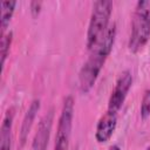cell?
<instances>
[{"label":"cell","instance_id":"obj_2","mask_svg":"<svg viewBox=\"0 0 150 150\" xmlns=\"http://www.w3.org/2000/svg\"><path fill=\"white\" fill-rule=\"evenodd\" d=\"M112 2L109 0H98L93 4V11L87 32V48L93 50L104 38L109 28Z\"/></svg>","mask_w":150,"mask_h":150},{"label":"cell","instance_id":"obj_6","mask_svg":"<svg viewBox=\"0 0 150 150\" xmlns=\"http://www.w3.org/2000/svg\"><path fill=\"white\" fill-rule=\"evenodd\" d=\"M53 121H54V109L50 108L48 112L45 114L39 122L38 130L34 135V138L30 145V150H47L49 135L53 127Z\"/></svg>","mask_w":150,"mask_h":150},{"label":"cell","instance_id":"obj_14","mask_svg":"<svg viewBox=\"0 0 150 150\" xmlns=\"http://www.w3.org/2000/svg\"><path fill=\"white\" fill-rule=\"evenodd\" d=\"M108 150H121V149H120V146H117V145H111Z\"/></svg>","mask_w":150,"mask_h":150},{"label":"cell","instance_id":"obj_10","mask_svg":"<svg viewBox=\"0 0 150 150\" xmlns=\"http://www.w3.org/2000/svg\"><path fill=\"white\" fill-rule=\"evenodd\" d=\"M15 6H16V1L14 0L1 2V36L5 34V30L11 22V19L15 11Z\"/></svg>","mask_w":150,"mask_h":150},{"label":"cell","instance_id":"obj_4","mask_svg":"<svg viewBox=\"0 0 150 150\" xmlns=\"http://www.w3.org/2000/svg\"><path fill=\"white\" fill-rule=\"evenodd\" d=\"M73 117H74V98L71 96H67L63 101L62 110L57 122L54 150H68L69 139L71 135Z\"/></svg>","mask_w":150,"mask_h":150},{"label":"cell","instance_id":"obj_7","mask_svg":"<svg viewBox=\"0 0 150 150\" xmlns=\"http://www.w3.org/2000/svg\"><path fill=\"white\" fill-rule=\"evenodd\" d=\"M117 125V114L116 111L108 110L104 112L96 125V131H95V138L98 143H105L107 141L110 139L112 136L115 129Z\"/></svg>","mask_w":150,"mask_h":150},{"label":"cell","instance_id":"obj_12","mask_svg":"<svg viewBox=\"0 0 150 150\" xmlns=\"http://www.w3.org/2000/svg\"><path fill=\"white\" fill-rule=\"evenodd\" d=\"M150 116V89H146L143 94L141 102V117L146 120Z\"/></svg>","mask_w":150,"mask_h":150},{"label":"cell","instance_id":"obj_1","mask_svg":"<svg viewBox=\"0 0 150 150\" xmlns=\"http://www.w3.org/2000/svg\"><path fill=\"white\" fill-rule=\"evenodd\" d=\"M115 38H116V23L112 22L109 26L101 42L93 50H90V55L88 60L84 62V64L80 70L79 86H80V90L83 94H87L95 84L107 57L111 53Z\"/></svg>","mask_w":150,"mask_h":150},{"label":"cell","instance_id":"obj_5","mask_svg":"<svg viewBox=\"0 0 150 150\" xmlns=\"http://www.w3.org/2000/svg\"><path fill=\"white\" fill-rule=\"evenodd\" d=\"M132 84V74L129 70H124L121 73V75L118 76L114 90L111 91V95L109 97V102H108V110H112L116 111L122 107V104L124 103V100L128 95V91L130 90Z\"/></svg>","mask_w":150,"mask_h":150},{"label":"cell","instance_id":"obj_9","mask_svg":"<svg viewBox=\"0 0 150 150\" xmlns=\"http://www.w3.org/2000/svg\"><path fill=\"white\" fill-rule=\"evenodd\" d=\"M13 120H14V108L11 107L6 110L0 128V150H11Z\"/></svg>","mask_w":150,"mask_h":150},{"label":"cell","instance_id":"obj_3","mask_svg":"<svg viewBox=\"0 0 150 150\" xmlns=\"http://www.w3.org/2000/svg\"><path fill=\"white\" fill-rule=\"evenodd\" d=\"M150 38V0H139L132 15L131 34L128 47L132 53L139 52Z\"/></svg>","mask_w":150,"mask_h":150},{"label":"cell","instance_id":"obj_8","mask_svg":"<svg viewBox=\"0 0 150 150\" xmlns=\"http://www.w3.org/2000/svg\"><path fill=\"white\" fill-rule=\"evenodd\" d=\"M40 105H41V101L39 98H34L30 102V104H29V107H28V109H27V111H26V114L23 116L21 129H20V136H19L21 146H23L26 141H27L29 131H30V129L33 127V122H34V120L36 117V114L40 110Z\"/></svg>","mask_w":150,"mask_h":150},{"label":"cell","instance_id":"obj_15","mask_svg":"<svg viewBox=\"0 0 150 150\" xmlns=\"http://www.w3.org/2000/svg\"><path fill=\"white\" fill-rule=\"evenodd\" d=\"M146 150H150V146H148V148H146Z\"/></svg>","mask_w":150,"mask_h":150},{"label":"cell","instance_id":"obj_13","mask_svg":"<svg viewBox=\"0 0 150 150\" xmlns=\"http://www.w3.org/2000/svg\"><path fill=\"white\" fill-rule=\"evenodd\" d=\"M41 5H42L41 1H32L30 2V13L34 18L39 15L40 9H41Z\"/></svg>","mask_w":150,"mask_h":150},{"label":"cell","instance_id":"obj_11","mask_svg":"<svg viewBox=\"0 0 150 150\" xmlns=\"http://www.w3.org/2000/svg\"><path fill=\"white\" fill-rule=\"evenodd\" d=\"M12 38H13V33L12 32H8L7 34H4L1 36V66L4 68L5 66V61H6V57L8 56L9 54V48H11V43H12Z\"/></svg>","mask_w":150,"mask_h":150}]
</instances>
